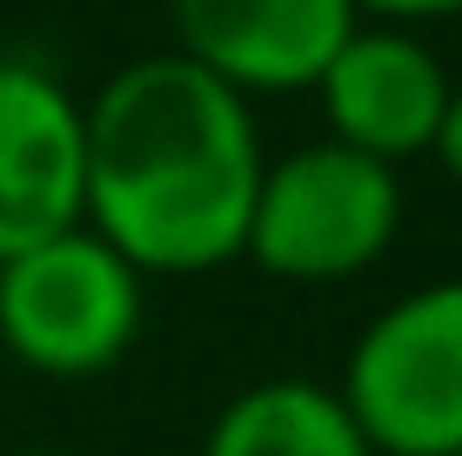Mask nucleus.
Listing matches in <instances>:
<instances>
[{
  "label": "nucleus",
  "instance_id": "nucleus-10",
  "mask_svg": "<svg viewBox=\"0 0 462 456\" xmlns=\"http://www.w3.org/2000/svg\"><path fill=\"white\" fill-rule=\"evenodd\" d=\"M429 154H436L442 175L462 188V81L449 88V101H442V121H436V141H429Z\"/></svg>",
  "mask_w": 462,
  "mask_h": 456
},
{
  "label": "nucleus",
  "instance_id": "nucleus-9",
  "mask_svg": "<svg viewBox=\"0 0 462 456\" xmlns=\"http://www.w3.org/2000/svg\"><path fill=\"white\" fill-rule=\"evenodd\" d=\"M356 14L389 27H422V21H456L462 0H356Z\"/></svg>",
  "mask_w": 462,
  "mask_h": 456
},
{
  "label": "nucleus",
  "instance_id": "nucleus-7",
  "mask_svg": "<svg viewBox=\"0 0 462 456\" xmlns=\"http://www.w3.org/2000/svg\"><path fill=\"white\" fill-rule=\"evenodd\" d=\"M449 68L436 60L416 27H389V21H362L356 34L336 47V60L322 68V81L309 94L322 101L328 141L369 154L382 168H402L429 154L449 101Z\"/></svg>",
  "mask_w": 462,
  "mask_h": 456
},
{
  "label": "nucleus",
  "instance_id": "nucleus-5",
  "mask_svg": "<svg viewBox=\"0 0 462 456\" xmlns=\"http://www.w3.org/2000/svg\"><path fill=\"white\" fill-rule=\"evenodd\" d=\"M81 94L34 54H0V262L81 228Z\"/></svg>",
  "mask_w": 462,
  "mask_h": 456
},
{
  "label": "nucleus",
  "instance_id": "nucleus-1",
  "mask_svg": "<svg viewBox=\"0 0 462 456\" xmlns=\"http://www.w3.org/2000/svg\"><path fill=\"white\" fill-rule=\"evenodd\" d=\"M94 228L134 275H208L242 256L268 148L254 101L174 47L115 68L81 101Z\"/></svg>",
  "mask_w": 462,
  "mask_h": 456
},
{
  "label": "nucleus",
  "instance_id": "nucleus-4",
  "mask_svg": "<svg viewBox=\"0 0 462 456\" xmlns=\"http://www.w3.org/2000/svg\"><path fill=\"white\" fill-rule=\"evenodd\" d=\"M148 275H134L94 228H68L0 262V349L54 383L107 376L134 349Z\"/></svg>",
  "mask_w": 462,
  "mask_h": 456
},
{
  "label": "nucleus",
  "instance_id": "nucleus-3",
  "mask_svg": "<svg viewBox=\"0 0 462 456\" xmlns=\"http://www.w3.org/2000/svg\"><path fill=\"white\" fill-rule=\"evenodd\" d=\"M336 396L375 456H462V275L422 282L362 322Z\"/></svg>",
  "mask_w": 462,
  "mask_h": 456
},
{
  "label": "nucleus",
  "instance_id": "nucleus-8",
  "mask_svg": "<svg viewBox=\"0 0 462 456\" xmlns=\"http://www.w3.org/2000/svg\"><path fill=\"white\" fill-rule=\"evenodd\" d=\"M201 456H375L336 383L315 376H268L228 396L201 436Z\"/></svg>",
  "mask_w": 462,
  "mask_h": 456
},
{
  "label": "nucleus",
  "instance_id": "nucleus-11",
  "mask_svg": "<svg viewBox=\"0 0 462 456\" xmlns=\"http://www.w3.org/2000/svg\"><path fill=\"white\" fill-rule=\"evenodd\" d=\"M21 456H74V450H21Z\"/></svg>",
  "mask_w": 462,
  "mask_h": 456
},
{
  "label": "nucleus",
  "instance_id": "nucleus-6",
  "mask_svg": "<svg viewBox=\"0 0 462 456\" xmlns=\"http://www.w3.org/2000/svg\"><path fill=\"white\" fill-rule=\"evenodd\" d=\"M174 54L254 94H309L336 47L362 27L356 0H168Z\"/></svg>",
  "mask_w": 462,
  "mask_h": 456
},
{
  "label": "nucleus",
  "instance_id": "nucleus-2",
  "mask_svg": "<svg viewBox=\"0 0 462 456\" xmlns=\"http://www.w3.org/2000/svg\"><path fill=\"white\" fill-rule=\"evenodd\" d=\"M395 228L402 175L322 135L268 154L242 256L275 282H356L389 256Z\"/></svg>",
  "mask_w": 462,
  "mask_h": 456
}]
</instances>
